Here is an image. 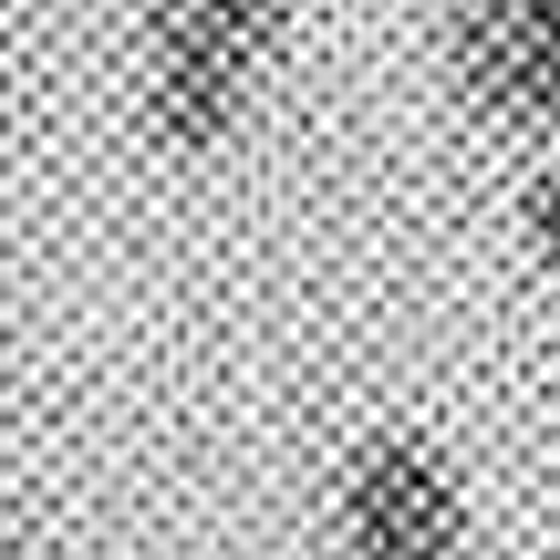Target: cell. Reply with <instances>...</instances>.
I'll return each instance as SVG.
<instances>
[{"label": "cell", "mask_w": 560, "mask_h": 560, "mask_svg": "<svg viewBox=\"0 0 560 560\" xmlns=\"http://www.w3.org/2000/svg\"><path fill=\"white\" fill-rule=\"evenodd\" d=\"M529 249H540V270L560 280V166L529 187Z\"/></svg>", "instance_id": "277c9868"}, {"label": "cell", "mask_w": 560, "mask_h": 560, "mask_svg": "<svg viewBox=\"0 0 560 560\" xmlns=\"http://www.w3.org/2000/svg\"><path fill=\"white\" fill-rule=\"evenodd\" d=\"M446 73L488 125H560V0H446Z\"/></svg>", "instance_id": "3957f363"}, {"label": "cell", "mask_w": 560, "mask_h": 560, "mask_svg": "<svg viewBox=\"0 0 560 560\" xmlns=\"http://www.w3.org/2000/svg\"><path fill=\"white\" fill-rule=\"evenodd\" d=\"M467 499L425 436H363L342 457V560H457Z\"/></svg>", "instance_id": "7a4b0ae2"}, {"label": "cell", "mask_w": 560, "mask_h": 560, "mask_svg": "<svg viewBox=\"0 0 560 560\" xmlns=\"http://www.w3.org/2000/svg\"><path fill=\"white\" fill-rule=\"evenodd\" d=\"M280 32H291V0H156L145 21V125L177 156H219L249 125Z\"/></svg>", "instance_id": "6da1fadb"}]
</instances>
